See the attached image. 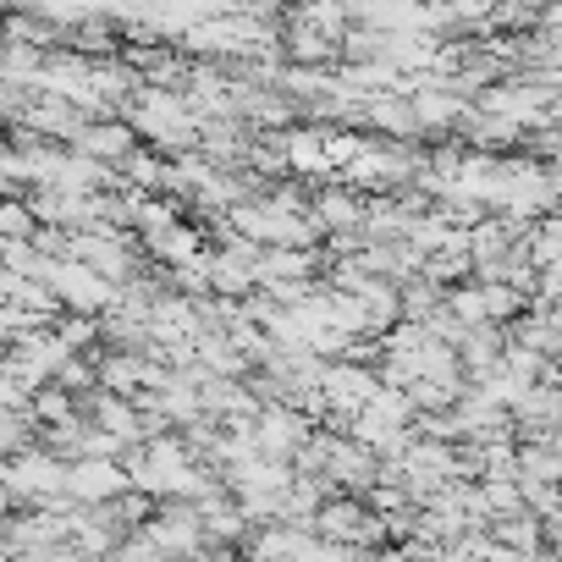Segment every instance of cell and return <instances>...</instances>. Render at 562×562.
<instances>
[{"label":"cell","instance_id":"4fadbf2b","mask_svg":"<svg viewBox=\"0 0 562 562\" xmlns=\"http://www.w3.org/2000/svg\"><path fill=\"white\" fill-rule=\"evenodd\" d=\"M447 315H452L458 326H469V331L491 326V315H485V293H480V281H469V288H452V293H447Z\"/></svg>","mask_w":562,"mask_h":562},{"label":"cell","instance_id":"9c48e42d","mask_svg":"<svg viewBox=\"0 0 562 562\" xmlns=\"http://www.w3.org/2000/svg\"><path fill=\"white\" fill-rule=\"evenodd\" d=\"M281 155H288V177H299V182L337 177L331 155H326V127H315V122H299V127L281 133Z\"/></svg>","mask_w":562,"mask_h":562},{"label":"cell","instance_id":"52a82bcc","mask_svg":"<svg viewBox=\"0 0 562 562\" xmlns=\"http://www.w3.org/2000/svg\"><path fill=\"white\" fill-rule=\"evenodd\" d=\"M78 155H89V160H100V166H111V171H122L144 144H138V133H133V122H122V116H105V122H89L83 133H78V144H72Z\"/></svg>","mask_w":562,"mask_h":562},{"label":"cell","instance_id":"5b68a950","mask_svg":"<svg viewBox=\"0 0 562 562\" xmlns=\"http://www.w3.org/2000/svg\"><path fill=\"white\" fill-rule=\"evenodd\" d=\"M133 491V474L122 469V463H111V458H83V463H72V474H67V502L72 507H111V502H122Z\"/></svg>","mask_w":562,"mask_h":562},{"label":"cell","instance_id":"30bf717a","mask_svg":"<svg viewBox=\"0 0 562 562\" xmlns=\"http://www.w3.org/2000/svg\"><path fill=\"white\" fill-rule=\"evenodd\" d=\"M155 381V359L149 353H116V348H100V392L111 397H144Z\"/></svg>","mask_w":562,"mask_h":562},{"label":"cell","instance_id":"5bb4252c","mask_svg":"<svg viewBox=\"0 0 562 562\" xmlns=\"http://www.w3.org/2000/svg\"><path fill=\"white\" fill-rule=\"evenodd\" d=\"M34 419H40V430H56V425L78 419V397L61 386H45V392H34Z\"/></svg>","mask_w":562,"mask_h":562},{"label":"cell","instance_id":"277c9868","mask_svg":"<svg viewBox=\"0 0 562 562\" xmlns=\"http://www.w3.org/2000/svg\"><path fill=\"white\" fill-rule=\"evenodd\" d=\"M414 116H419V133H425V138H447V133H463V127H469L474 100H463V94L447 89L441 78H419V83H414Z\"/></svg>","mask_w":562,"mask_h":562},{"label":"cell","instance_id":"7c38bea8","mask_svg":"<svg viewBox=\"0 0 562 562\" xmlns=\"http://www.w3.org/2000/svg\"><path fill=\"white\" fill-rule=\"evenodd\" d=\"M0 447H7V458H23L40 447V419L34 408L29 414H0Z\"/></svg>","mask_w":562,"mask_h":562},{"label":"cell","instance_id":"ba28073f","mask_svg":"<svg viewBox=\"0 0 562 562\" xmlns=\"http://www.w3.org/2000/svg\"><path fill=\"white\" fill-rule=\"evenodd\" d=\"M315 215L331 237H364V215H370V199L353 193L348 182H321L315 188Z\"/></svg>","mask_w":562,"mask_h":562},{"label":"cell","instance_id":"7a4b0ae2","mask_svg":"<svg viewBox=\"0 0 562 562\" xmlns=\"http://www.w3.org/2000/svg\"><path fill=\"white\" fill-rule=\"evenodd\" d=\"M40 281L61 299L67 315H94V321H105V315L122 304L116 281H105L100 270H89V265H78V259H45V276H40Z\"/></svg>","mask_w":562,"mask_h":562},{"label":"cell","instance_id":"8fae6325","mask_svg":"<svg viewBox=\"0 0 562 562\" xmlns=\"http://www.w3.org/2000/svg\"><path fill=\"white\" fill-rule=\"evenodd\" d=\"M40 232H45V221L34 215L29 199H7V204H0V237H7V243H40Z\"/></svg>","mask_w":562,"mask_h":562},{"label":"cell","instance_id":"2e32d148","mask_svg":"<svg viewBox=\"0 0 562 562\" xmlns=\"http://www.w3.org/2000/svg\"><path fill=\"white\" fill-rule=\"evenodd\" d=\"M370 562H414V551H408V546H386V551H375Z\"/></svg>","mask_w":562,"mask_h":562},{"label":"cell","instance_id":"3957f363","mask_svg":"<svg viewBox=\"0 0 562 562\" xmlns=\"http://www.w3.org/2000/svg\"><path fill=\"white\" fill-rule=\"evenodd\" d=\"M315 436H321V425L304 408H293V403H265V414L254 419V447L265 458H276V463H299Z\"/></svg>","mask_w":562,"mask_h":562},{"label":"cell","instance_id":"6da1fadb","mask_svg":"<svg viewBox=\"0 0 562 562\" xmlns=\"http://www.w3.org/2000/svg\"><path fill=\"white\" fill-rule=\"evenodd\" d=\"M67 474L72 463H61L56 452L34 447L23 458H7V507L12 513H40V507H67Z\"/></svg>","mask_w":562,"mask_h":562},{"label":"cell","instance_id":"8992f818","mask_svg":"<svg viewBox=\"0 0 562 562\" xmlns=\"http://www.w3.org/2000/svg\"><path fill=\"white\" fill-rule=\"evenodd\" d=\"M359 127L381 133V144H425L419 116H414V94H375V100H364Z\"/></svg>","mask_w":562,"mask_h":562},{"label":"cell","instance_id":"9a60e30c","mask_svg":"<svg viewBox=\"0 0 562 562\" xmlns=\"http://www.w3.org/2000/svg\"><path fill=\"white\" fill-rule=\"evenodd\" d=\"M7 562H61L56 551H7Z\"/></svg>","mask_w":562,"mask_h":562}]
</instances>
